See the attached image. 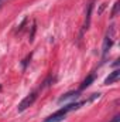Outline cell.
I'll use <instances>...</instances> for the list:
<instances>
[{"label":"cell","mask_w":120,"mask_h":122,"mask_svg":"<svg viewBox=\"0 0 120 122\" xmlns=\"http://www.w3.org/2000/svg\"><path fill=\"white\" fill-rule=\"evenodd\" d=\"M113 36H115V26H110L109 30H107V33H106L105 41H103V50H102L103 57H106V54L109 53V50H110L112 46H113Z\"/></svg>","instance_id":"obj_1"},{"label":"cell","mask_w":120,"mask_h":122,"mask_svg":"<svg viewBox=\"0 0 120 122\" xmlns=\"http://www.w3.org/2000/svg\"><path fill=\"white\" fill-rule=\"evenodd\" d=\"M37 99V94L35 92H31L30 95H27L21 102H20V105H18V112H23V111H26L28 107H31L32 104H34V101Z\"/></svg>","instance_id":"obj_2"},{"label":"cell","mask_w":120,"mask_h":122,"mask_svg":"<svg viewBox=\"0 0 120 122\" xmlns=\"http://www.w3.org/2000/svg\"><path fill=\"white\" fill-rule=\"evenodd\" d=\"M66 114H68V111H66V109H65V107H64V108L58 109L57 112H54L51 117H48L44 122H61V121H64V118H65V115H66Z\"/></svg>","instance_id":"obj_3"},{"label":"cell","mask_w":120,"mask_h":122,"mask_svg":"<svg viewBox=\"0 0 120 122\" xmlns=\"http://www.w3.org/2000/svg\"><path fill=\"white\" fill-rule=\"evenodd\" d=\"M119 78H120V70H115V71H113V72H110V74H109V77L105 80V85L113 84V82H116Z\"/></svg>","instance_id":"obj_4"},{"label":"cell","mask_w":120,"mask_h":122,"mask_svg":"<svg viewBox=\"0 0 120 122\" xmlns=\"http://www.w3.org/2000/svg\"><path fill=\"white\" fill-rule=\"evenodd\" d=\"M92 9H93V0L88 4V10H86V20H85V26H83V30H86L90 24V14H92Z\"/></svg>","instance_id":"obj_5"},{"label":"cell","mask_w":120,"mask_h":122,"mask_svg":"<svg viewBox=\"0 0 120 122\" xmlns=\"http://www.w3.org/2000/svg\"><path fill=\"white\" fill-rule=\"evenodd\" d=\"M78 98L79 97V91H71L68 92V94H65V95H62L60 99H58V102H64V101H66V99H69V98Z\"/></svg>","instance_id":"obj_6"},{"label":"cell","mask_w":120,"mask_h":122,"mask_svg":"<svg viewBox=\"0 0 120 122\" xmlns=\"http://www.w3.org/2000/svg\"><path fill=\"white\" fill-rule=\"evenodd\" d=\"M93 81H95V74H90L89 77H86V80L81 84V91H82V90H86Z\"/></svg>","instance_id":"obj_7"},{"label":"cell","mask_w":120,"mask_h":122,"mask_svg":"<svg viewBox=\"0 0 120 122\" xmlns=\"http://www.w3.org/2000/svg\"><path fill=\"white\" fill-rule=\"evenodd\" d=\"M119 6H120V3L116 1L115 6H113V10H112V17H116V14H117V11H119Z\"/></svg>","instance_id":"obj_8"},{"label":"cell","mask_w":120,"mask_h":122,"mask_svg":"<svg viewBox=\"0 0 120 122\" xmlns=\"http://www.w3.org/2000/svg\"><path fill=\"white\" fill-rule=\"evenodd\" d=\"M35 29H37V27H35V23H34V24H32V27H31V34H30V43H31V41H32V40H34V34H35Z\"/></svg>","instance_id":"obj_9"},{"label":"cell","mask_w":120,"mask_h":122,"mask_svg":"<svg viewBox=\"0 0 120 122\" xmlns=\"http://www.w3.org/2000/svg\"><path fill=\"white\" fill-rule=\"evenodd\" d=\"M112 122H119V117H116V118H115V119H113Z\"/></svg>","instance_id":"obj_10"},{"label":"cell","mask_w":120,"mask_h":122,"mask_svg":"<svg viewBox=\"0 0 120 122\" xmlns=\"http://www.w3.org/2000/svg\"><path fill=\"white\" fill-rule=\"evenodd\" d=\"M0 7H1V0H0Z\"/></svg>","instance_id":"obj_11"}]
</instances>
